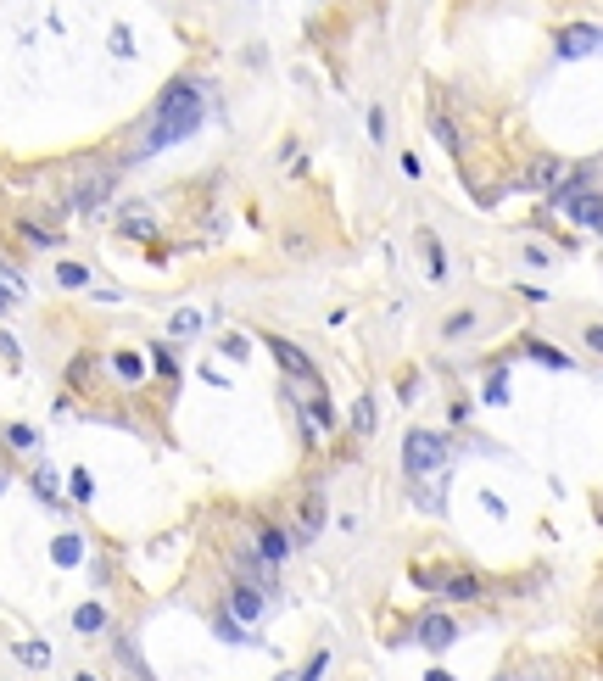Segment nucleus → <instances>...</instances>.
Wrapping results in <instances>:
<instances>
[{"instance_id": "obj_34", "label": "nucleus", "mask_w": 603, "mask_h": 681, "mask_svg": "<svg viewBox=\"0 0 603 681\" xmlns=\"http://www.w3.org/2000/svg\"><path fill=\"white\" fill-rule=\"evenodd\" d=\"M123 235H151V218H123Z\"/></svg>"}, {"instance_id": "obj_24", "label": "nucleus", "mask_w": 603, "mask_h": 681, "mask_svg": "<svg viewBox=\"0 0 603 681\" xmlns=\"http://www.w3.org/2000/svg\"><path fill=\"white\" fill-rule=\"evenodd\" d=\"M0 436H6V447H34V442H39V436H34L29 425H6V430H0Z\"/></svg>"}, {"instance_id": "obj_8", "label": "nucleus", "mask_w": 603, "mask_h": 681, "mask_svg": "<svg viewBox=\"0 0 603 681\" xmlns=\"http://www.w3.org/2000/svg\"><path fill=\"white\" fill-rule=\"evenodd\" d=\"M252 531H257V553H263L268 564H285V559H290V536H285V531H274L268 520H257Z\"/></svg>"}, {"instance_id": "obj_36", "label": "nucleus", "mask_w": 603, "mask_h": 681, "mask_svg": "<svg viewBox=\"0 0 603 681\" xmlns=\"http://www.w3.org/2000/svg\"><path fill=\"white\" fill-rule=\"evenodd\" d=\"M0 353H6V358H12V363H17V341H12V336H6V329H0Z\"/></svg>"}, {"instance_id": "obj_14", "label": "nucleus", "mask_w": 603, "mask_h": 681, "mask_svg": "<svg viewBox=\"0 0 603 681\" xmlns=\"http://www.w3.org/2000/svg\"><path fill=\"white\" fill-rule=\"evenodd\" d=\"M558 174H565V162H553V157H542V162H536V168L526 174V191H548V184H553Z\"/></svg>"}, {"instance_id": "obj_23", "label": "nucleus", "mask_w": 603, "mask_h": 681, "mask_svg": "<svg viewBox=\"0 0 603 681\" xmlns=\"http://www.w3.org/2000/svg\"><path fill=\"white\" fill-rule=\"evenodd\" d=\"M34 491L45 503H56V469H34Z\"/></svg>"}, {"instance_id": "obj_5", "label": "nucleus", "mask_w": 603, "mask_h": 681, "mask_svg": "<svg viewBox=\"0 0 603 681\" xmlns=\"http://www.w3.org/2000/svg\"><path fill=\"white\" fill-rule=\"evenodd\" d=\"M592 51H603V28H592V23H570V28H558V56H565V61L592 56Z\"/></svg>"}, {"instance_id": "obj_33", "label": "nucleus", "mask_w": 603, "mask_h": 681, "mask_svg": "<svg viewBox=\"0 0 603 681\" xmlns=\"http://www.w3.org/2000/svg\"><path fill=\"white\" fill-rule=\"evenodd\" d=\"M157 369H162V375H168V380L179 375V363H174V353H168V346H157Z\"/></svg>"}, {"instance_id": "obj_17", "label": "nucleus", "mask_w": 603, "mask_h": 681, "mask_svg": "<svg viewBox=\"0 0 603 681\" xmlns=\"http://www.w3.org/2000/svg\"><path fill=\"white\" fill-rule=\"evenodd\" d=\"M374 430V397H358L352 402V436H369Z\"/></svg>"}, {"instance_id": "obj_11", "label": "nucleus", "mask_w": 603, "mask_h": 681, "mask_svg": "<svg viewBox=\"0 0 603 681\" xmlns=\"http://www.w3.org/2000/svg\"><path fill=\"white\" fill-rule=\"evenodd\" d=\"M420 257H425V274H430V280H442V274H447V257H442V240H436L430 230H420Z\"/></svg>"}, {"instance_id": "obj_22", "label": "nucleus", "mask_w": 603, "mask_h": 681, "mask_svg": "<svg viewBox=\"0 0 603 681\" xmlns=\"http://www.w3.org/2000/svg\"><path fill=\"white\" fill-rule=\"evenodd\" d=\"M112 369H118L123 380H140V375H145V363H140L134 353H118V358H112Z\"/></svg>"}, {"instance_id": "obj_9", "label": "nucleus", "mask_w": 603, "mask_h": 681, "mask_svg": "<svg viewBox=\"0 0 603 681\" xmlns=\"http://www.w3.org/2000/svg\"><path fill=\"white\" fill-rule=\"evenodd\" d=\"M230 614H235L240 626H257L263 620V592L257 587H235L230 592Z\"/></svg>"}, {"instance_id": "obj_18", "label": "nucleus", "mask_w": 603, "mask_h": 681, "mask_svg": "<svg viewBox=\"0 0 603 681\" xmlns=\"http://www.w3.org/2000/svg\"><path fill=\"white\" fill-rule=\"evenodd\" d=\"M101 626H107V609H101V604H85V609L73 614V631H85V636L101 631Z\"/></svg>"}, {"instance_id": "obj_27", "label": "nucleus", "mask_w": 603, "mask_h": 681, "mask_svg": "<svg viewBox=\"0 0 603 681\" xmlns=\"http://www.w3.org/2000/svg\"><path fill=\"white\" fill-rule=\"evenodd\" d=\"M218 346H224V353H230V358H252V346H246V336H224Z\"/></svg>"}, {"instance_id": "obj_30", "label": "nucleus", "mask_w": 603, "mask_h": 681, "mask_svg": "<svg viewBox=\"0 0 603 681\" xmlns=\"http://www.w3.org/2000/svg\"><path fill=\"white\" fill-rule=\"evenodd\" d=\"M90 491H95V486H90V474H85V469H73V498H78V503H90Z\"/></svg>"}, {"instance_id": "obj_40", "label": "nucleus", "mask_w": 603, "mask_h": 681, "mask_svg": "<svg viewBox=\"0 0 603 681\" xmlns=\"http://www.w3.org/2000/svg\"><path fill=\"white\" fill-rule=\"evenodd\" d=\"M145 681H151V676H145Z\"/></svg>"}, {"instance_id": "obj_4", "label": "nucleus", "mask_w": 603, "mask_h": 681, "mask_svg": "<svg viewBox=\"0 0 603 681\" xmlns=\"http://www.w3.org/2000/svg\"><path fill=\"white\" fill-rule=\"evenodd\" d=\"M319 531H324V491H307V503H302V514H297V525H290L285 536H290V547H307Z\"/></svg>"}, {"instance_id": "obj_15", "label": "nucleus", "mask_w": 603, "mask_h": 681, "mask_svg": "<svg viewBox=\"0 0 603 681\" xmlns=\"http://www.w3.org/2000/svg\"><path fill=\"white\" fill-rule=\"evenodd\" d=\"M12 653H17V659H23V665H29V670H45V665H51V648H45V643H39V636H29V643H17Z\"/></svg>"}, {"instance_id": "obj_38", "label": "nucleus", "mask_w": 603, "mask_h": 681, "mask_svg": "<svg viewBox=\"0 0 603 681\" xmlns=\"http://www.w3.org/2000/svg\"><path fill=\"white\" fill-rule=\"evenodd\" d=\"M73 681H95V676H85V670H78V676H73Z\"/></svg>"}, {"instance_id": "obj_13", "label": "nucleus", "mask_w": 603, "mask_h": 681, "mask_svg": "<svg viewBox=\"0 0 603 681\" xmlns=\"http://www.w3.org/2000/svg\"><path fill=\"white\" fill-rule=\"evenodd\" d=\"M447 597H452V604H475V597H481V581H475V575H447V587H442Z\"/></svg>"}, {"instance_id": "obj_10", "label": "nucleus", "mask_w": 603, "mask_h": 681, "mask_svg": "<svg viewBox=\"0 0 603 681\" xmlns=\"http://www.w3.org/2000/svg\"><path fill=\"white\" fill-rule=\"evenodd\" d=\"M235 564H240V575H246V581H252L257 592H268V587H274V575H280V564H268L263 553H240Z\"/></svg>"}, {"instance_id": "obj_35", "label": "nucleus", "mask_w": 603, "mask_h": 681, "mask_svg": "<svg viewBox=\"0 0 603 681\" xmlns=\"http://www.w3.org/2000/svg\"><path fill=\"white\" fill-rule=\"evenodd\" d=\"M548 257H553V252H548V246H526V263H531V268H542Z\"/></svg>"}, {"instance_id": "obj_20", "label": "nucleus", "mask_w": 603, "mask_h": 681, "mask_svg": "<svg viewBox=\"0 0 603 681\" xmlns=\"http://www.w3.org/2000/svg\"><path fill=\"white\" fill-rule=\"evenodd\" d=\"M469 329H475V313H452L442 324V341H459V336H469Z\"/></svg>"}, {"instance_id": "obj_3", "label": "nucleus", "mask_w": 603, "mask_h": 681, "mask_svg": "<svg viewBox=\"0 0 603 681\" xmlns=\"http://www.w3.org/2000/svg\"><path fill=\"white\" fill-rule=\"evenodd\" d=\"M112 184H118V168H95V174H85V179H78L73 191H68V207H73V213H95L101 201L112 196Z\"/></svg>"}, {"instance_id": "obj_37", "label": "nucleus", "mask_w": 603, "mask_h": 681, "mask_svg": "<svg viewBox=\"0 0 603 681\" xmlns=\"http://www.w3.org/2000/svg\"><path fill=\"white\" fill-rule=\"evenodd\" d=\"M430 681H452V676H447V670H430Z\"/></svg>"}, {"instance_id": "obj_31", "label": "nucleus", "mask_w": 603, "mask_h": 681, "mask_svg": "<svg viewBox=\"0 0 603 681\" xmlns=\"http://www.w3.org/2000/svg\"><path fill=\"white\" fill-rule=\"evenodd\" d=\"M369 134L386 140V107H369Z\"/></svg>"}, {"instance_id": "obj_21", "label": "nucleus", "mask_w": 603, "mask_h": 681, "mask_svg": "<svg viewBox=\"0 0 603 681\" xmlns=\"http://www.w3.org/2000/svg\"><path fill=\"white\" fill-rule=\"evenodd\" d=\"M56 285H68V291H78V285H90V274H85L78 263H61V268H56Z\"/></svg>"}, {"instance_id": "obj_12", "label": "nucleus", "mask_w": 603, "mask_h": 681, "mask_svg": "<svg viewBox=\"0 0 603 681\" xmlns=\"http://www.w3.org/2000/svg\"><path fill=\"white\" fill-rule=\"evenodd\" d=\"M51 559H56L61 570H73L78 559H85V542H78V536H73V531H61V536H56V542H51Z\"/></svg>"}, {"instance_id": "obj_29", "label": "nucleus", "mask_w": 603, "mask_h": 681, "mask_svg": "<svg viewBox=\"0 0 603 681\" xmlns=\"http://www.w3.org/2000/svg\"><path fill=\"white\" fill-rule=\"evenodd\" d=\"M581 341H587V353L603 358V324H587V329H581Z\"/></svg>"}, {"instance_id": "obj_26", "label": "nucleus", "mask_w": 603, "mask_h": 681, "mask_svg": "<svg viewBox=\"0 0 603 681\" xmlns=\"http://www.w3.org/2000/svg\"><path fill=\"white\" fill-rule=\"evenodd\" d=\"M324 665H330V648H319L314 659H307V670H302V681H319V676H324Z\"/></svg>"}, {"instance_id": "obj_6", "label": "nucleus", "mask_w": 603, "mask_h": 681, "mask_svg": "<svg viewBox=\"0 0 603 681\" xmlns=\"http://www.w3.org/2000/svg\"><path fill=\"white\" fill-rule=\"evenodd\" d=\"M263 341H268V353L280 358V369H285L290 380H302V385H307V380H319V375H314V363H307V353H302V346H290L285 336H263Z\"/></svg>"}, {"instance_id": "obj_32", "label": "nucleus", "mask_w": 603, "mask_h": 681, "mask_svg": "<svg viewBox=\"0 0 603 681\" xmlns=\"http://www.w3.org/2000/svg\"><path fill=\"white\" fill-rule=\"evenodd\" d=\"M218 636H230V643H246V631L230 620V614H218Z\"/></svg>"}, {"instance_id": "obj_39", "label": "nucleus", "mask_w": 603, "mask_h": 681, "mask_svg": "<svg viewBox=\"0 0 603 681\" xmlns=\"http://www.w3.org/2000/svg\"><path fill=\"white\" fill-rule=\"evenodd\" d=\"M0 491H6V469H0Z\"/></svg>"}, {"instance_id": "obj_28", "label": "nucleus", "mask_w": 603, "mask_h": 681, "mask_svg": "<svg viewBox=\"0 0 603 681\" xmlns=\"http://www.w3.org/2000/svg\"><path fill=\"white\" fill-rule=\"evenodd\" d=\"M486 402H509V380H503V375L486 380Z\"/></svg>"}, {"instance_id": "obj_2", "label": "nucleus", "mask_w": 603, "mask_h": 681, "mask_svg": "<svg viewBox=\"0 0 603 681\" xmlns=\"http://www.w3.org/2000/svg\"><path fill=\"white\" fill-rule=\"evenodd\" d=\"M447 464V436L442 430H408L403 436V469L413 481H425V474H442Z\"/></svg>"}, {"instance_id": "obj_1", "label": "nucleus", "mask_w": 603, "mask_h": 681, "mask_svg": "<svg viewBox=\"0 0 603 681\" xmlns=\"http://www.w3.org/2000/svg\"><path fill=\"white\" fill-rule=\"evenodd\" d=\"M201 129V90L191 85V78H174L168 90H162L157 112H151V129H145V151H162L174 146V140L196 134Z\"/></svg>"}, {"instance_id": "obj_25", "label": "nucleus", "mask_w": 603, "mask_h": 681, "mask_svg": "<svg viewBox=\"0 0 603 681\" xmlns=\"http://www.w3.org/2000/svg\"><path fill=\"white\" fill-rule=\"evenodd\" d=\"M196 329H201V313H191V307L174 313V336H196Z\"/></svg>"}, {"instance_id": "obj_19", "label": "nucleus", "mask_w": 603, "mask_h": 681, "mask_svg": "<svg viewBox=\"0 0 603 681\" xmlns=\"http://www.w3.org/2000/svg\"><path fill=\"white\" fill-rule=\"evenodd\" d=\"M526 353H531V358H542L548 369H570V358H565V353H553V346H542L536 336H526Z\"/></svg>"}, {"instance_id": "obj_7", "label": "nucleus", "mask_w": 603, "mask_h": 681, "mask_svg": "<svg viewBox=\"0 0 603 681\" xmlns=\"http://www.w3.org/2000/svg\"><path fill=\"white\" fill-rule=\"evenodd\" d=\"M413 636H420V648H425V653H447V648H452V636H459V626H452L447 614H425V620L413 626Z\"/></svg>"}, {"instance_id": "obj_16", "label": "nucleus", "mask_w": 603, "mask_h": 681, "mask_svg": "<svg viewBox=\"0 0 603 681\" xmlns=\"http://www.w3.org/2000/svg\"><path fill=\"white\" fill-rule=\"evenodd\" d=\"M425 123H430V134H436V140H442V146H447V151H452V157H459V151H464V146H459V129H452V123H447V118H442V112H430V118H425Z\"/></svg>"}]
</instances>
